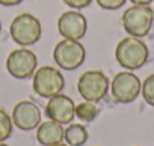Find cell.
Masks as SVG:
<instances>
[{
	"instance_id": "1",
	"label": "cell",
	"mask_w": 154,
	"mask_h": 146,
	"mask_svg": "<svg viewBox=\"0 0 154 146\" xmlns=\"http://www.w3.org/2000/svg\"><path fill=\"white\" fill-rule=\"evenodd\" d=\"M115 57L121 66H124L128 71H134L146 63L149 51L146 44L140 38L127 36L118 42L115 48Z\"/></svg>"
},
{
	"instance_id": "2",
	"label": "cell",
	"mask_w": 154,
	"mask_h": 146,
	"mask_svg": "<svg viewBox=\"0 0 154 146\" xmlns=\"http://www.w3.org/2000/svg\"><path fill=\"white\" fill-rule=\"evenodd\" d=\"M124 30L134 38H143L149 33L154 21V11L148 5H133L122 14Z\"/></svg>"
},
{
	"instance_id": "3",
	"label": "cell",
	"mask_w": 154,
	"mask_h": 146,
	"mask_svg": "<svg viewBox=\"0 0 154 146\" xmlns=\"http://www.w3.org/2000/svg\"><path fill=\"white\" fill-rule=\"evenodd\" d=\"M9 33L14 42H17L21 47H29L33 45L39 41L41 33H42V27H41V21L32 15V14H20L17 15L9 27Z\"/></svg>"
},
{
	"instance_id": "4",
	"label": "cell",
	"mask_w": 154,
	"mask_h": 146,
	"mask_svg": "<svg viewBox=\"0 0 154 146\" xmlns=\"http://www.w3.org/2000/svg\"><path fill=\"white\" fill-rule=\"evenodd\" d=\"M109 88H110V82L107 76L98 69H91L83 72L79 82H77V91H79L80 97L91 103L101 101L107 95Z\"/></svg>"
},
{
	"instance_id": "5",
	"label": "cell",
	"mask_w": 154,
	"mask_h": 146,
	"mask_svg": "<svg viewBox=\"0 0 154 146\" xmlns=\"http://www.w3.org/2000/svg\"><path fill=\"white\" fill-rule=\"evenodd\" d=\"M53 59L56 65L65 71L77 69L86 59V50L80 41L62 39L56 44L53 50Z\"/></svg>"
},
{
	"instance_id": "6",
	"label": "cell",
	"mask_w": 154,
	"mask_h": 146,
	"mask_svg": "<svg viewBox=\"0 0 154 146\" xmlns=\"http://www.w3.org/2000/svg\"><path fill=\"white\" fill-rule=\"evenodd\" d=\"M33 91L41 98H51L62 92L65 88V79L60 71L53 66H41L32 76Z\"/></svg>"
},
{
	"instance_id": "7",
	"label": "cell",
	"mask_w": 154,
	"mask_h": 146,
	"mask_svg": "<svg viewBox=\"0 0 154 146\" xmlns=\"http://www.w3.org/2000/svg\"><path fill=\"white\" fill-rule=\"evenodd\" d=\"M142 83L136 74L131 71H121L110 82V94L112 98L119 104L133 103L140 94Z\"/></svg>"
},
{
	"instance_id": "8",
	"label": "cell",
	"mask_w": 154,
	"mask_h": 146,
	"mask_svg": "<svg viewBox=\"0 0 154 146\" xmlns=\"http://www.w3.org/2000/svg\"><path fill=\"white\" fill-rule=\"evenodd\" d=\"M38 66V57L32 50H27L26 47L12 50L8 54L6 59V69L8 72L18 80L29 79L35 74Z\"/></svg>"
},
{
	"instance_id": "9",
	"label": "cell",
	"mask_w": 154,
	"mask_h": 146,
	"mask_svg": "<svg viewBox=\"0 0 154 146\" xmlns=\"http://www.w3.org/2000/svg\"><path fill=\"white\" fill-rule=\"evenodd\" d=\"M57 30L62 38L79 41L86 35L88 20L79 11H66L57 20Z\"/></svg>"
},
{
	"instance_id": "10",
	"label": "cell",
	"mask_w": 154,
	"mask_h": 146,
	"mask_svg": "<svg viewBox=\"0 0 154 146\" xmlns=\"http://www.w3.org/2000/svg\"><path fill=\"white\" fill-rule=\"evenodd\" d=\"M45 115L50 121H54L60 125H68L75 118V104L69 97L60 92L48 98V103L45 106Z\"/></svg>"
},
{
	"instance_id": "11",
	"label": "cell",
	"mask_w": 154,
	"mask_h": 146,
	"mask_svg": "<svg viewBox=\"0 0 154 146\" xmlns=\"http://www.w3.org/2000/svg\"><path fill=\"white\" fill-rule=\"evenodd\" d=\"M12 124L21 131H32L41 124V110L32 101H20L12 110Z\"/></svg>"
},
{
	"instance_id": "12",
	"label": "cell",
	"mask_w": 154,
	"mask_h": 146,
	"mask_svg": "<svg viewBox=\"0 0 154 146\" xmlns=\"http://www.w3.org/2000/svg\"><path fill=\"white\" fill-rule=\"evenodd\" d=\"M63 127L54 121L41 122L36 128V140L42 146H54L63 142Z\"/></svg>"
},
{
	"instance_id": "13",
	"label": "cell",
	"mask_w": 154,
	"mask_h": 146,
	"mask_svg": "<svg viewBox=\"0 0 154 146\" xmlns=\"http://www.w3.org/2000/svg\"><path fill=\"white\" fill-rule=\"evenodd\" d=\"M88 139V130L82 124H68V128L63 133V140L69 146H83Z\"/></svg>"
},
{
	"instance_id": "14",
	"label": "cell",
	"mask_w": 154,
	"mask_h": 146,
	"mask_svg": "<svg viewBox=\"0 0 154 146\" xmlns=\"http://www.w3.org/2000/svg\"><path fill=\"white\" fill-rule=\"evenodd\" d=\"M98 107L91 101L80 103L79 106H75V118H79L82 122H92L98 116Z\"/></svg>"
},
{
	"instance_id": "15",
	"label": "cell",
	"mask_w": 154,
	"mask_h": 146,
	"mask_svg": "<svg viewBox=\"0 0 154 146\" xmlns=\"http://www.w3.org/2000/svg\"><path fill=\"white\" fill-rule=\"evenodd\" d=\"M12 118L6 113V110L0 109V143L8 140L12 134Z\"/></svg>"
},
{
	"instance_id": "16",
	"label": "cell",
	"mask_w": 154,
	"mask_h": 146,
	"mask_svg": "<svg viewBox=\"0 0 154 146\" xmlns=\"http://www.w3.org/2000/svg\"><path fill=\"white\" fill-rule=\"evenodd\" d=\"M140 94H142L145 103L154 107V74L148 76L143 80L142 88H140Z\"/></svg>"
},
{
	"instance_id": "17",
	"label": "cell",
	"mask_w": 154,
	"mask_h": 146,
	"mask_svg": "<svg viewBox=\"0 0 154 146\" xmlns=\"http://www.w3.org/2000/svg\"><path fill=\"white\" fill-rule=\"evenodd\" d=\"M97 5L103 9H107V11H116L119 9L121 6H124V3L127 0H95Z\"/></svg>"
},
{
	"instance_id": "18",
	"label": "cell",
	"mask_w": 154,
	"mask_h": 146,
	"mask_svg": "<svg viewBox=\"0 0 154 146\" xmlns=\"http://www.w3.org/2000/svg\"><path fill=\"white\" fill-rule=\"evenodd\" d=\"M94 0H63V3L72 9H83V8H88Z\"/></svg>"
},
{
	"instance_id": "19",
	"label": "cell",
	"mask_w": 154,
	"mask_h": 146,
	"mask_svg": "<svg viewBox=\"0 0 154 146\" xmlns=\"http://www.w3.org/2000/svg\"><path fill=\"white\" fill-rule=\"evenodd\" d=\"M21 2H24V0H0V5H3V6H15V5H20Z\"/></svg>"
},
{
	"instance_id": "20",
	"label": "cell",
	"mask_w": 154,
	"mask_h": 146,
	"mask_svg": "<svg viewBox=\"0 0 154 146\" xmlns=\"http://www.w3.org/2000/svg\"><path fill=\"white\" fill-rule=\"evenodd\" d=\"M130 2L133 5H149L151 2H154V0H130Z\"/></svg>"
},
{
	"instance_id": "21",
	"label": "cell",
	"mask_w": 154,
	"mask_h": 146,
	"mask_svg": "<svg viewBox=\"0 0 154 146\" xmlns=\"http://www.w3.org/2000/svg\"><path fill=\"white\" fill-rule=\"evenodd\" d=\"M54 146H69V145H65V143H59V145H54Z\"/></svg>"
},
{
	"instance_id": "22",
	"label": "cell",
	"mask_w": 154,
	"mask_h": 146,
	"mask_svg": "<svg viewBox=\"0 0 154 146\" xmlns=\"http://www.w3.org/2000/svg\"><path fill=\"white\" fill-rule=\"evenodd\" d=\"M0 32H2V21H0Z\"/></svg>"
},
{
	"instance_id": "23",
	"label": "cell",
	"mask_w": 154,
	"mask_h": 146,
	"mask_svg": "<svg viewBox=\"0 0 154 146\" xmlns=\"http://www.w3.org/2000/svg\"><path fill=\"white\" fill-rule=\"evenodd\" d=\"M0 146H8V145H5V143H0Z\"/></svg>"
}]
</instances>
